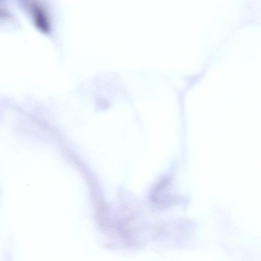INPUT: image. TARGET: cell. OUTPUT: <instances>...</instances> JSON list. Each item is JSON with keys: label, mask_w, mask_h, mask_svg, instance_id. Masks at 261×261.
I'll return each mask as SVG.
<instances>
[{"label": "cell", "mask_w": 261, "mask_h": 261, "mask_svg": "<svg viewBox=\"0 0 261 261\" xmlns=\"http://www.w3.org/2000/svg\"><path fill=\"white\" fill-rule=\"evenodd\" d=\"M28 8L36 27L44 33L50 32V17L43 6L37 0H23Z\"/></svg>", "instance_id": "1"}]
</instances>
